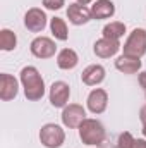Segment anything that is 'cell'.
<instances>
[{"mask_svg":"<svg viewBox=\"0 0 146 148\" xmlns=\"http://www.w3.org/2000/svg\"><path fill=\"white\" fill-rule=\"evenodd\" d=\"M21 84L24 97L29 102H38L45 95V81L35 66H26L21 69Z\"/></svg>","mask_w":146,"mask_h":148,"instance_id":"obj_1","label":"cell"},{"mask_svg":"<svg viewBox=\"0 0 146 148\" xmlns=\"http://www.w3.org/2000/svg\"><path fill=\"white\" fill-rule=\"evenodd\" d=\"M79 129V138L84 145H89V147H98L105 141L107 138V131H105V126L98 121V119H84L83 124L77 127Z\"/></svg>","mask_w":146,"mask_h":148,"instance_id":"obj_2","label":"cell"},{"mask_svg":"<svg viewBox=\"0 0 146 148\" xmlns=\"http://www.w3.org/2000/svg\"><path fill=\"white\" fill-rule=\"evenodd\" d=\"M122 50H124V55L141 59L146 53V29H143V28L132 29L126 40Z\"/></svg>","mask_w":146,"mask_h":148,"instance_id":"obj_3","label":"cell"},{"mask_svg":"<svg viewBox=\"0 0 146 148\" xmlns=\"http://www.w3.org/2000/svg\"><path fill=\"white\" fill-rule=\"evenodd\" d=\"M40 141L46 148H60L65 141V131L59 124L48 122L40 129Z\"/></svg>","mask_w":146,"mask_h":148,"instance_id":"obj_4","label":"cell"},{"mask_svg":"<svg viewBox=\"0 0 146 148\" xmlns=\"http://www.w3.org/2000/svg\"><path fill=\"white\" fill-rule=\"evenodd\" d=\"M69 97H71V86L65 81H55L50 86V103L55 109H64L65 105H69Z\"/></svg>","mask_w":146,"mask_h":148,"instance_id":"obj_5","label":"cell"},{"mask_svg":"<svg viewBox=\"0 0 146 148\" xmlns=\"http://www.w3.org/2000/svg\"><path fill=\"white\" fill-rule=\"evenodd\" d=\"M60 117H62V124H64L65 127L76 129V127H79V126L83 124V121L86 119V110H84V107L79 105V103H69V105L64 107Z\"/></svg>","mask_w":146,"mask_h":148,"instance_id":"obj_6","label":"cell"},{"mask_svg":"<svg viewBox=\"0 0 146 148\" xmlns=\"http://www.w3.org/2000/svg\"><path fill=\"white\" fill-rule=\"evenodd\" d=\"M29 50L36 59H52L55 55V52H57V45H55V41L52 38L36 36L31 41Z\"/></svg>","mask_w":146,"mask_h":148,"instance_id":"obj_7","label":"cell"},{"mask_svg":"<svg viewBox=\"0 0 146 148\" xmlns=\"http://www.w3.org/2000/svg\"><path fill=\"white\" fill-rule=\"evenodd\" d=\"M46 21H48V17H46L45 10H41L40 7H31L24 14V26L31 33H41L46 28Z\"/></svg>","mask_w":146,"mask_h":148,"instance_id":"obj_8","label":"cell"},{"mask_svg":"<svg viewBox=\"0 0 146 148\" xmlns=\"http://www.w3.org/2000/svg\"><path fill=\"white\" fill-rule=\"evenodd\" d=\"M86 103H88V109L91 114H95V115L103 114L107 110V105H108V93L103 88H95L89 91Z\"/></svg>","mask_w":146,"mask_h":148,"instance_id":"obj_9","label":"cell"},{"mask_svg":"<svg viewBox=\"0 0 146 148\" xmlns=\"http://www.w3.org/2000/svg\"><path fill=\"white\" fill-rule=\"evenodd\" d=\"M120 41L119 40H110V38H100L98 41H95V47H93V52L96 57L100 59H110V57H115L120 50Z\"/></svg>","mask_w":146,"mask_h":148,"instance_id":"obj_10","label":"cell"},{"mask_svg":"<svg viewBox=\"0 0 146 148\" xmlns=\"http://www.w3.org/2000/svg\"><path fill=\"white\" fill-rule=\"evenodd\" d=\"M17 91H19L17 79L7 73L0 74V98L3 102H10L17 97Z\"/></svg>","mask_w":146,"mask_h":148,"instance_id":"obj_11","label":"cell"},{"mask_svg":"<svg viewBox=\"0 0 146 148\" xmlns=\"http://www.w3.org/2000/svg\"><path fill=\"white\" fill-rule=\"evenodd\" d=\"M67 17L69 21L72 23L74 26H83L86 23H89L93 19L91 16V9H88L86 5H81V3H71L67 7Z\"/></svg>","mask_w":146,"mask_h":148,"instance_id":"obj_12","label":"cell"},{"mask_svg":"<svg viewBox=\"0 0 146 148\" xmlns=\"http://www.w3.org/2000/svg\"><path fill=\"white\" fill-rule=\"evenodd\" d=\"M103 79H105V67L100 64L88 66L81 74V81L86 86H98L100 83H103Z\"/></svg>","mask_w":146,"mask_h":148,"instance_id":"obj_13","label":"cell"},{"mask_svg":"<svg viewBox=\"0 0 146 148\" xmlns=\"http://www.w3.org/2000/svg\"><path fill=\"white\" fill-rule=\"evenodd\" d=\"M115 69L124 74H136L141 69V59L138 57H129V55H120L115 59Z\"/></svg>","mask_w":146,"mask_h":148,"instance_id":"obj_14","label":"cell"},{"mask_svg":"<svg viewBox=\"0 0 146 148\" xmlns=\"http://www.w3.org/2000/svg\"><path fill=\"white\" fill-rule=\"evenodd\" d=\"M115 14V5L112 0H96L91 5V16L93 19L100 21V19H110Z\"/></svg>","mask_w":146,"mask_h":148,"instance_id":"obj_15","label":"cell"},{"mask_svg":"<svg viewBox=\"0 0 146 148\" xmlns=\"http://www.w3.org/2000/svg\"><path fill=\"white\" fill-rule=\"evenodd\" d=\"M79 64V57L72 48H64L57 53V66L64 71H71Z\"/></svg>","mask_w":146,"mask_h":148,"instance_id":"obj_16","label":"cell"},{"mask_svg":"<svg viewBox=\"0 0 146 148\" xmlns=\"http://www.w3.org/2000/svg\"><path fill=\"white\" fill-rule=\"evenodd\" d=\"M50 29H52V35L55 36V40L59 41H65L69 38V31H67V24L62 17H53L50 19Z\"/></svg>","mask_w":146,"mask_h":148,"instance_id":"obj_17","label":"cell"},{"mask_svg":"<svg viewBox=\"0 0 146 148\" xmlns=\"http://www.w3.org/2000/svg\"><path fill=\"white\" fill-rule=\"evenodd\" d=\"M126 35V24L120 21H113L108 23L103 28V38H110V40H120Z\"/></svg>","mask_w":146,"mask_h":148,"instance_id":"obj_18","label":"cell"},{"mask_svg":"<svg viewBox=\"0 0 146 148\" xmlns=\"http://www.w3.org/2000/svg\"><path fill=\"white\" fill-rule=\"evenodd\" d=\"M16 45H17V36H16V33L10 31V29H7V28H3V29L0 31V48H2L3 52H12V50L16 48Z\"/></svg>","mask_w":146,"mask_h":148,"instance_id":"obj_19","label":"cell"},{"mask_svg":"<svg viewBox=\"0 0 146 148\" xmlns=\"http://www.w3.org/2000/svg\"><path fill=\"white\" fill-rule=\"evenodd\" d=\"M134 140H136V138H132V134H131V133L124 131V133H120V134H119V140H117V148H132V145H134Z\"/></svg>","mask_w":146,"mask_h":148,"instance_id":"obj_20","label":"cell"},{"mask_svg":"<svg viewBox=\"0 0 146 148\" xmlns=\"http://www.w3.org/2000/svg\"><path fill=\"white\" fill-rule=\"evenodd\" d=\"M41 3L48 10H60L65 5V0H41Z\"/></svg>","mask_w":146,"mask_h":148,"instance_id":"obj_21","label":"cell"},{"mask_svg":"<svg viewBox=\"0 0 146 148\" xmlns=\"http://www.w3.org/2000/svg\"><path fill=\"white\" fill-rule=\"evenodd\" d=\"M138 81H139L141 88H145V91H146V71L139 73V77H138Z\"/></svg>","mask_w":146,"mask_h":148,"instance_id":"obj_22","label":"cell"},{"mask_svg":"<svg viewBox=\"0 0 146 148\" xmlns=\"http://www.w3.org/2000/svg\"><path fill=\"white\" fill-rule=\"evenodd\" d=\"M132 148H146V140H141V138L134 140V145H132Z\"/></svg>","mask_w":146,"mask_h":148,"instance_id":"obj_23","label":"cell"},{"mask_svg":"<svg viewBox=\"0 0 146 148\" xmlns=\"http://www.w3.org/2000/svg\"><path fill=\"white\" fill-rule=\"evenodd\" d=\"M139 119H141L143 124H146V105L141 107V110H139Z\"/></svg>","mask_w":146,"mask_h":148,"instance_id":"obj_24","label":"cell"},{"mask_svg":"<svg viewBox=\"0 0 146 148\" xmlns=\"http://www.w3.org/2000/svg\"><path fill=\"white\" fill-rule=\"evenodd\" d=\"M77 3H81V5H88V3H91L93 0H76Z\"/></svg>","mask_w":146,"mask_h":148,"instance_id":"obj_25","label":"cell"},{"mask_svg":"<svg viewBox=\"0 0 146 148\" xmlns=\"http://www.w3.org/2000/svg\"><path fill=\"white\" fill-rule=\"evenodd\" d=\"M143 134H145V138H146V124H143Z\"/></svg>","mask_w":146,"mask_h":148,"instance_id":"obj_26","label":"cell"}]
</instances>
